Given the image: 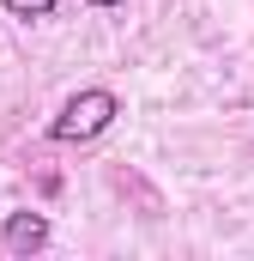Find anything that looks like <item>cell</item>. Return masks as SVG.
<instances>
[{"instance_id":"obj_1","label":"cell","mask_w":254,"mask_h":261,"mask_svg":"<svg viewBox=\"0 0 254 261\" xmlns=\"http://www.w3.org/2000/svg\"><path fill=\"white\" fill-rule=\"evenodd\" d=\"M121 116V103H115V91H103V85H91V91H79V97H67V110L55 116V140L61 146H79V140H97V134L109 128Z\"/></svg>"},{"instance_id":"obj_2","label":"cell","mask_w":254,"mask_h":261,"mask_svg":"<svg viewBox=\"0 0 254 261\" xmlns=\"http://www.w3.org/2000/svg\"><path fill=\"white\" fill-rule=\"evenodd\" d=\"M0 243H6L12 255H37V249L49 243V219H43V213H12V219L0 225Z\"/></svg>"},{"instance_id":"obj_3","label":"cell","mask_w":254,"mask_h":261,"mask_svg":"<svg viewBox=\"0 0 254 261\" xmlns=\"http://www.w3.org/2000/svg\"><path fill=\"white\" fill-rule=\"evenodd\" d=\"M0 6H6V12H18V18H49L61 0H0Z\"/></svg>"},{"instance_id":"obj_4","label":"cell","mask_w":254,"mask_h":261,"mask_svg":"<svg viewBox=\"0 0 254 261\" xmlns=\"http://www.w3.org/2000/svg\"><path fill=\"white\" fill-rule=\"evenodd\" d=\"M91 6H121V0H91Z\"/></svg>"}]
</instances>
